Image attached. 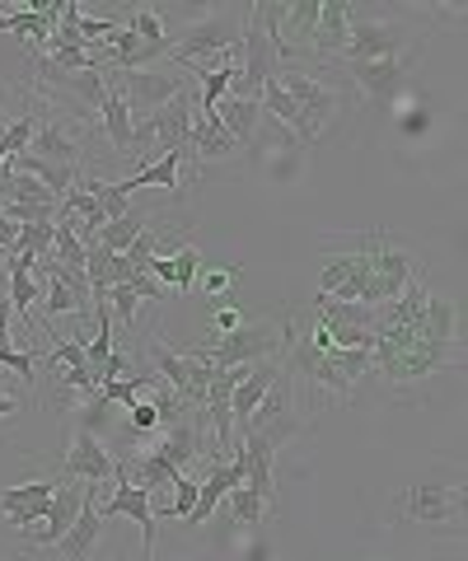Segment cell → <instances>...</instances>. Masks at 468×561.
<instances>
[{
	"label": "cell",
	"mask_w": 468,
	"mask_h": 561,
	"mask_svg": "<svg viewBox=\"0 0 468 561\" xmlns=\"http://www.w3.org/2000/svg\"><path fill=\"white\" fill-rule=\"evenodd\" d=\"M94 496V482H57V491H52V501H47V519L43 524H33V529H24V548L38 557L47 548H57V542L66 538V529L76 524V515L84 511V501Z\"/></svg>",
	"instance_id": "obj_5"
},
{
	"label": "cell",
	"mask_w": 468,
	"mask_h": 561,
	"mask_svg": "<svg viewBox=\"0 0 468 561\" xmlns=\"http://www.w3.org/2000/svg\"><path fill=\"white\" fill-rule=\"evenodd\" d=\"M146 210H141V216H132V210H127V216L123 220H109V225H103V230L94 234V249H103V253H127L132 249V243H136V234H141L146 230Z\"/></svg>",
	"instance_id": "obj_20"
},
{
	"label": "cell",
	"mask_w": 468,
	"mask_h": 561,
	"mask_svg": "<svg viewBox=\"0 0 468 561\" xmlns=\"http://www.w3.org/2000/svg\"><path fill=\"white\" fill-rule=\"evenodd\" d=\"M225 501H230V511H235L239 524H258V519H263V511H267L263 496H258V491H249V486H235Z\"/></svg>",
	"instance_id": "obj_23"
},
{
	"label": "cell",
	"mask_w": 468,
	"mask_h": 561,
	"mask_svg": "<svg viewBox=\"0 0 468 561\" xmlns=\"http://www.w3.org/2000/svg\"><path fill=\"white\" fill-rule=\"evenodd\" d=\"M146 272H150L155 280H160L164 290H179V295H187V290L197 286V272H202V253L193 249V243H183V249H173L169 257H160V253H155Z\"/></svg>",
	"instance_id": "obj_14"
},
{
	"label": "cell",
	"mask_w": 468,
	"mask_h": 561,
	"mask_svg": "<svg viewBox=\"0 0 468 561\" xmlns=\"http://www.w3.org/2000/svg\"><path fill=\"white\" fill-rule=\"evenodd\" d=\"M160 431V412H155L150 398H136L132 402V435H155Z\"/></svg>",
	"instance_id": "obj_27"
},
{
	"label": "cell",
	"mask_w": 468,
	"mask_h": 561,
	"mask_svg": "<svg viewBox=\"0 0 468 561\" xmlns=\"http://www.w3.org/2000/svg\"><path fill=\"white\" fill-rule=\"evenodd\" d=\"M235 486H244V463H239V459L235 463H216L212 478L197 482V505H193V515H187L183 524H206V519H212V511L225 496H230Z\"/></svg>",
	"instance_id": "obj_16"
},
{
	"label": "cell",
	"mask_w": 468,
	"mask_h": 561,
	"mask_svg": "<svg viewBox=\"0 0 468 561\" xmlns=\"http://www.w3.org/2000/svg\"><path fill=\"white\" fill-rule=\"evenodd\" d=\"M127 515L132 524H141V561H155V511H150V491L132 486L123 478H113V496L99 501V519Z\"/></svg>",
	"instance_id": "obj_7"
},
{
	"label": "cell",
	"mask_w": 468,
	"mask_h": 561,
	"mask_svg": "<svg viewBox=\"0 0 468 561\" xmlns=\"http://www.w3.org/2000/svg\"><path fill=\"white\" fill-rule=\"evenodd\" d=\"M412 57H418V51H408V57H385V61H356V66H346V76L356 80V90L366 94L375 108H389L398 84H403V76H408Z\"/></svg>",
	"instance_id": "obj_8"
},
{
	"label": "cell",
	"mask_w": 468,
	"mask_h": 561,
	"mask_svg": "<svg viewBox=\"0 0 468 561\" xmlns=\"http://www.w3.org/2000/svg\"><path fill=\"white\" fill-rule=\"evenodd\" d=\"M370 360H379V370H385L389 383H412V379H431V375H441L445 365H455L459 346L426 342L408 328H375Z\"/></svg>",
	"instance_id": "obj_1"
},
{
	"label": "cell",
	"mask_w": 468,
	"mask_h": 561,
	"mask_svg": "<svg viewBox=\"0 0 468 561\" xmlns=\"http://www.w3.org/2000/svg\"><path fill=\"white\" fill-rule=\"evenodd\" d=\"M99 534H103V519H99V501L90 496V501H84V511L76 515V524H71V529H66V538L57 542L61 561H90V552H94Z\"/></svg>",
	"instance_id": "obj_17"
},
{
	"label": "cell",
	"mask_w": 468,
	"mask_h": 561,
	"mask_svg": "<svg viewBox=\"0 0 468 561\" xmlns=\"http://www.w3.org/2000/svg\"><path fill=\"white\" fill-rule=\"evenodd\" d=\"M103 305H109L113 328H132V323H136V313H141V295H136L132 286H109Z\"/></svg>",
	"instance_id": "obj_21"
},
{
	"label": "cell",
	"mask_w": 468,
	"mask_h": 561,
	"mask_svg": "<svg viewBox=\"0 0 468 561\" xmlns=\"http://www.w3.org/2000/svg\"><path fill=\"white\" fill-rule=\"evenodd\" d=\"M103 478H113L109 449L99 445V435L90 426H76L71 449H66V459L57 463V482H103Z\"/></svg>",
	"instance_id": "obj_6"
},
{
	"label": "cell",
	"mask_w": 468,
	"mask_h": 561,
	"mask_svg": "<svg viewBox=\"0 0 468 561\" xmlns=\"http://www.w3.org/2000/svg\"><path fill=\"white\" fill-rule=\"evenodd\" d=\"M249 323V313L244 309H239V305H216V313H212V337H230V332L235 328H244Z\"/></svg>",
	"instance_id": "obj_26"
},
{
	"label": "cell",
	"mask_w": 468,
	"mask_h": 561,
	"mask_svg": "<svg viewBox=\"0 0 468 561\" xmlns=\"http://www.w3.org/2000/svg\"><path fill=\"white\" fill-rule=\"evenodd\" d=\"M150 375H155V379H164L169 389L179 393L193 412H202V402H206V383H212L216 365H206V360H197V356H187V351H179V346L150 342Z\"/></svg>",
	"instance_id": "obj_4"
},
{
	"label": "cell",
	"mask_w": 468,
	"mask_h": 561,
	"mask_svg": "<svg viewBox=\"0 0 468 561\" xmlns=\"http://www.w3.org/2000/svg\"><path fill=\"white\" fill-rule=\"evenodd\" d=\"M408 519L418 524H445L464 515V491L459 486H412L403 496Z\"/></svg>",
	"instance_id": "obj_11"
},
{
	"label": "cell",
	"mask_w": 468,
	"mask_h": 561,
	"mask_svg": "<svg viewBox=\"0 0 468 561\" xmlns=\"http://www.w3.org/2000/svg\"><path fill=\"white\" fill-rule=\"evenodd\" d=\"M239 150V140L220 127L216 113H197L193 131H187V164H216V160H230Z\"/></svg>",
	"instance_id": "obj_12"
},
{
	"label": "cell",
	"mask_w": 468,
	"mask_h": 561,
	"mask_svg": "<svg viewBox=\"0 0 468 561\" xmlns=\"http://www.w3.org/2000/svg\"><path fill=\"white\" fill-rule=\"evenodd\" d=\"M99 113H103V131H109V154H117V160H127V150H132V108H127V99L117 94V84L113 76L103 70V103H99Z\"/></svg>",
	"instance_id": "obj_15"
},
{
	"label": "cell",
	"mask_w": 468,
	"mask_h": 561,
	"mask_svg": "<svg viewBox=\"0 0 468 561\" xmlns=\"http://www.w3.org/2000/svg\"><path fill=\"white\" fill-rule=\"evenodd\" d=\"M216 117H220V127L230 131L235 140H258V127H263V103L258 99H235V94H225L216 103Z\"/></svg>",
	"instance_id": "obj_18"
},
{
	"label": "cell",
	"mask_w": 468,
	"mask_h": 561,
	"mask_svg": "<svg viewBox=\"0 0 468 561\" xmlns=\"http://www.w3.org/2000/svg\"><path fill=\"white\" fill-rule=\"evenodd\" d=\"M183 561H187V557H183Z\"/></svg>",
	"instance_id": "obj_29"
},
{
	"label": "cell",
	"mask_w": 468,
	"mask_h": 561,
	"mask_svg": "<svg viewBox=\"0 0 468 561\" xmlns=\"http://www.w3.org/2000/svg\"><path fill=\"white\" fill-rule=\"evenodd\" d=\"M179 169H183V154H160L155 164H141L136 173H127V179H117L113 187L123 192V197H132V192H141V187H179Z\"/></svg>",
	"instance_id": "obj_19"
},
{
	"label": "cell",
	"mask_w": 468,
	"mask_h": 561,
	"mask_svg": "<svg viewBox=\"0 0 468 561\" xmlns=\"http://www.w3.org/2000/svg\"><path fill=\"white\" fill-rule=\"evenodd\" d=\"M52 491H57V482H24V486H10V491H0V524H14V529H33V524H43L47 519V501H52Z\"/></svg>",
	"instance_id": "obj_9"
},
{
	"label": "cell",
	"mask_w": 468,
	"mask_h": 561,
	"mask_svg": "<svg viewBox=\"0 0 468 561\" xmlns=\"http://www.w3.org/2000/svg\"><path fill=\"white\" fill-rule=\"evenodd\" d=\"M286 346V319L272 323V319H249L244 328H235L230 337H212V342H193L183 346L187 356H197L216 370H235V365H253V360H272L282 356Z\"/></svg>",
	"instance_id": "obj_2"
},
{
	"label": "cell",
	"mask_w": 468,
	"mask_h": 561,
	"mask_svg": "<svg viewBox=\"0 0 468 561\" xmlns=\"http://www.w3.org/2000/svg\"><path fill=\"white\" fill-rule=\"evenodd\" d=\"M169 486H173L169 515H173V519H187V515H193V505H197V482H193V478H187V472H179V478H173Z\"/></svg>",
	"instance_id": "obj_24"
},
{
	"label": "cell",
	"mask_w": 468,
	"mask_h": 561,
	"mask_svg": "<svg viewBox=\"0 0 468 561\" xmlns=\"http://www.w3.org/2000/svg\"><path fill=\"white\" fill-rule=\"evenodd\" d=\"M276 84L296 99L300 122H305V146H319V136L333 127V117L342 113V94L333 90V84L305 76V70H290V66L276 70Z\"/></svg>",
	"instance_id": "obj_3"
},
{
	"label": "cell",
	"mask_w": 468,
	"mask_h": 561,
	"mask_svg": "<svg viewBox=\"0 0 468 561\" xmlns=\"http://www.w3.org/2000/svg\"><path fill=\"white\" fill-rule=\"evenodd\" d=\"M20 412H24V393L14 389L10 379H0V426H10Z\"/></svg>",
	"instance_id": "obj_28"
},
{
	"label": "cell",
	"mask_w": 468,
	"mask_h": 561,
	"mask_svg": "<svg viewBox=\"0 0 468 561\" xmlns=\"http://www.w3.org/2000/svg\"><path fill=\"white\" fill-rule=\"evenodd\" d=\"M352 38V5L342 0H319V24H315V57L319 61H338Z\"/></svg>",
	"instance_id": "obj_13"
},
{
	"label": "cell",
	"mask_w": 468,
	"mask_h": 561,
	"mask_svg": "<svg viewBox=\"0 0 468 561\" xmlns=\"http://www.w3.org/2000/svg\"><path fill=\"white\" fill-rule=\"evenodd\" d=\"M352 272H356V257H352V253H346V257H333V262L323 267V276H319V295H338L346 280H352Z\"/></svg>",
	"instance_id": "obj_25"
},
{
	"label": "cell",
	"mask_w": 468,
	"mask_h": 561,
	"mask_svg": "<svg viewBox=\"0 0 468 561\" xmlns=\"http://www.w3.org/2000/svg\"><path fill=\"white\" fill-rule=\"evenodd\" d=\"M197 280H202L206 300H230V286L239 280V272H235V267H206V262H202Z\"/></svg>",
	"instance_id": "obj_22"
},
{
	"label": "cell",
	"mask_w": 468,
	"mask_h": 561,
	"mask_svg": "<svg viewBox=\"0 0 468 561\" xmlns=\"http://www.w3.org/2000/svg\"><path fill=\"white\" fill-rule=\"evenodd\" d=\"M282 379V356H272V360H253L244 379L235 383V393H230V416H235V431H244V421L253 416V408L267 398V389Z\"/></svg>",
	"instance_id": "obj_10"
}]
</instances>
